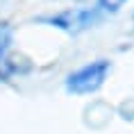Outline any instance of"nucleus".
<instances>
[{"label":"nucleus","instance_id":"1","mask_svg":"<svg viewBox=\"0 0 134 134\" xmlns=\"http://www.w3.org/2000/svg\"><path fill=\"white\" fill-rule=\"evenodd\" d=\"M109 73H111L109 59H93V62L75 68L73 73H68L64 80V89L71 96H91L105 86Z\"/></svg>","mask_w":134,"mask_h":134},{"label":"nucleus","instance_id":"4","mask_svg":"<svg viewBox=\"0 0 134 134\" xmlns=\"http://www.w3.org/2000/svg\"><path fill=\"white\" fill-rule=\"evenodd\" d=\"M96 2H98L96 7L102 14H116V12H120V7L125 5L127 0H96Z\"/></svg>","mask_w":134,"mask_h":134},{"label":"nucleus","instance_id":"2","mask_svg":"<svg viewBox=\"0 0 134 134\" xmlns=\"http://www.w3.org/2000/svg\"><path fill=\"white\" fill-rule=\"evenodd\" d=\"M102 12L98 7H84V9H66L62 14H52V16H43L41 23H48L50 27H57L66 32V34H80L84 30L93 27L96 23H100Z\"/></svg>","mask_w":134,"mask_h":134},{"label":"nucleus","instance_id":"3","mask_svg":"<svg viewBox=\"0 0 134 134\" xmlns=\"http://www.w3.org/2000/svg\"><path fill=\"white\" fill-rule=\"evenodd\" d=\"M12 43H14V32H12V27H9L7 23H0V59H5V55L12 48Z\"/></svg>","mask_w":134,"mask_h":134}]
</instances>
